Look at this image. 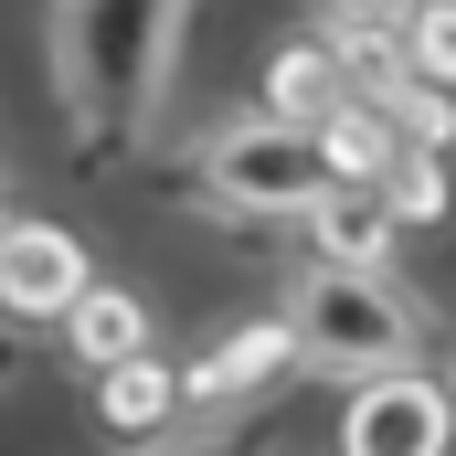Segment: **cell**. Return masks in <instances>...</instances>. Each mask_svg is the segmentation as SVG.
Instances as JSON below:
<instances>
[{
	"label": "cell",
	"instance_id": "cell-15",
	"mask_svg": "<svg viewBox=\"0 0 456 456\" xmlns=\"http://www.w3.org/2000/svg\"><path fill=\"white\" fill-rule=\"evenodd\" d=\"M11 371H21V340H0V382H11Z\"/></svg>",
	"mask_w": 456,
	"mask_h": 456
},
{
	"label": "cell",
	"instance_id": "cell-8",
	"mask_svg": "<svg viewBox=\"0 0 456 456\" xmlns=\"http://www.w3.org/2000/svg\"><path fill=\"white\" fill-rule=\"evenodd\" d=\"M64 340H75L86 371H107V361H127V350H149V308H138L127 287H96V276H86V297L64 308Z\"/></svg>",
	"mask_w": 456,
	"mask_h": 456
},
{
	"label": "cell",
	"instance_id": "cell-11",
	"mask_svg": "<svg viewBox=\"0 0 456 456\" xmlns=\"http://www.w3.org/2000/svg\"><path fill=\"white\" fill-rule=\"evenodd\" d=\"M308 127H319V159H330V181H371V170L393 159V117H382V107H361V96L319 107Z\"/></svg>",
	"mask_w": 456,
	"mask_h": 456
},
{
	"label": "cell",
	"instance_id": "cell-6",
	"mask_svg": "<svg viewBox=\"0 0 456 456\" xmlns=\"http://www.w3.org/2000/svg\"><path fill=\"white\" fill-rule=\"evenodd\" d=\"M276 371H297V340H287V319H244L233 340H213L191 371H181V403H244V393H265Z\"/></svg>",
	"mask_w": 456,
	"mask_h": 456
},
{
	"label": "cell",
	"instance_id": "cell-7",
	"mask_svg": "<svg viewBox=\"0 0 456 456\" xmlns=\"http://www.w3.org/2000/svg\"><path fill=\"white\" fill-rule=\"evenodd\" d=\"M297 224L319 244V265H393V202H382L371 181H330Z\"/></svg>",
	"mask_w": 456,
	"mask_h": 456
},
{
	"label": "cell",
	"instance_id": "cell-4",
	"mask_svg": "<svg viewBox=\"0 0 456 456\" xmlns=\"http://www.w3.org/2000/svg\"><path fill=\"white\" fill-rule=\"evenodd\" d=\"M340 456H446V382H436L425 361H414V371H371V382H350Z\"/></svg>",
	"mask_w": 456,
	"mask_h": 456
},
{
	"label": "cell",
	"instance_id": "cell-1",
	"mask_svg": "<svg viewBox=\"0 0 456 456\" xmlns=\"http://www.w3.org/2000/svg\"><path fill=\"white\" fill-rule=\"evenodd\" d=\"M181 43H191V0H43L53 96H64L75 138L96 159L107 149H138L159 127L170 75H181Z\"/></svg>",
	"mask_w": 456,
	"mask_h": 456
},
{
	"label": "cell",
	"instance_id": "cell-16",
	"mask_svg": "<svg viewBox=\"0 0 456 456\" xmlns=\"http://www.w3.org/2000/svg\"><path fill=\"white\" fill-rule=\"evenodd\" d=\"M0 224H11V191H0Z\"/></svg>",
	"mask_w": 456,
	"mask_h": 456
},
{
	"label": "cell",
	"instance_id": "cell-14",
	"mask_svg": "<svg viewBox=\"0 0 456 456\" xmlns=\"http://www.w3.org/2000/svg\"><path fill=\"white\" fill-rule=\"evenodd\" d=\"M319 32H350V21H403V0H308Z\"/></svg>",
	"mask_w": 456,
	"mask_h": 456
},
{
	"label": "cell",
	"instance_id": "cell-2",
	"mask_svg": "<svg viewBox=\"0 0 456 456\" xmlns=\"http://www.w3.org/2000/svg\"><path fill=\"white\" fill-rule=\"evenodd\" d=\"M276 319H287L297 361L330 382H371V371L425 361V308L393 287V265H297Z\"/></svg>",
	"mask_w": 456,
	"mask_h": 456
},
{
	"label": "cell",
	"instance_id": "cell-9",
	"mask_svg": "<svg viewBox=\"0 0 456 456\" xmlns=\"http://www.w3.org/2000/svg\"><path fill=\"white\" fill-rule=\"evenodd\" d=\"M170 403H181V371L170 361H149V350H127L96 371V414H107L117 436H149V425H170Z\"/></svg>",
	"mask_w": 456,
	"mask_h": 456
},
{
	"label": "cell",
	"instance_id": "cell-10",
	"mask_svg": "<svg viewBox=\"0 0 456 456\" xmlns=\"http://www.w3.org/2000/svg\"><path fill=\"white\" fill-rule=\"evenodd\" d=\"M350 86H340V53H330V32H319V43H287V53H276V64H265V117H297V127H308V117L319 107H340Z\"/></svg>",
	"mask_w": 456,
	"mask_h": 456
},
{
	"label": "cell",
	"instance_id": "cell-13",
	"mask_svg": "<svg viewBox=\"0 0 456 456\" xmlns=\"http://www.w3.org/2000/svg\"><path fill=\"white\" fill-rule=\"evenodd\" d=\"M138 456H287V425H276V403H244L224 436H149Z\"/></svg>",
	"mask_w": 456,
	"mask_h": 456
},
{
	"label": "cell",
	"instance_id": "cell-12",
	"mask_svg": "<svg viewBox=\"0 0 456 456\" xmlns=\"http://www.w3.org/2000/svg\"><path fill=\"white\" fill-rule=\"evenodd\" d=\"M436 170H446V149H425V138H393V159L371 170V191L393 202V224H436V213H446V181H436Z\"/></svg>",
	"mask_w": 456,
	"mask_h": 456
},
{
	"label": "cell",
	"instance_id": "cell-3",
	"mask_svg": "<svg viewBox=\"0 0 456 456\" xmlns=\"http://www.w3.org/2000/svg\"><path fill=\"white\" fill-rule=\"evenodd\" d=\"M191 181L224 202V213H265V224H297L319 191H330V159H319V127L297 117H224L191 138Z\"/></svg>",
	"mask_w": 456,
	"mask_h": 456
},
{
	"label": "cell",
	"instance_id": "cell-5",
	"mask_svg": "<svg viewBox=\"0 0 456 456\" xmlns=\"http://www.w3.org/2000/svg\"><path fill=\"white\" fill-rule=\"evenodd\" d=\"M86 244L64 224H0V319H21V330H43V319H64L75 297H86Z\"/></svg>",
	"mask_w": 456,
	"mask_h": 456
}]
</instances>
